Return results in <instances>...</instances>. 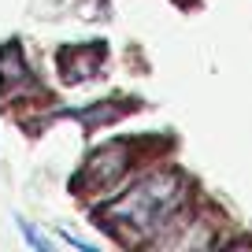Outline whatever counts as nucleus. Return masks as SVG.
Segmentation results:
<instances>
[{
  "label": "nucleus",
  "instance_id": "f257e3e1",
  "mask_svg": "<svg viewBox=\"0 0 252 252\" xmlns=\"http://www.w3.org/2000/svg\"><path fill=\"white\" fill-rule=\"evenodd\" d=\"M182 212H186V186H182L178 174L156 171L149 178H141L123 200L108 208L111 222H123V226L134 230V237L145 241H159L167 230L182 226Z\"/></svg>",
  "mask_w": 252,
  "mask_h": 252
},
{
  "label": "nucleus",
  "instance_id": "f03ea898",
  "mask_svg": "<svg viewBox=\"0 0 252 252\" xmlns=\"http://www.w3.org/2000/svg\"><path fill=\"white\" fill-rule=\"evenodd\" d=\"M126 156H130V149H126L123 141L104 145V149L93 152V159L86 163V171H82V186H89V189L115 186V178H123V171H126Z\"/></svg>",
  "mask_w": 252,
  "mask_h": 252
},
{
  "label": "nucleus",
  "instance_id": "7ed1b4c3",
  "mask_svg": "<svg viewBox=\"0 0 252 252\" xmlns=\"http://www.w3.org/2000/svg\"><path fill=\"white\" fill-rule=\"evenodd\" d=\"M23 82H30V67H26V60H23V48L4 45L0 48V86L15 89V86H23Z\"/></svg>",
  "mask_w": 252,
  "mask_h": 252
},
{
  "label": "nucleus",
  "instance_id": "20e7f679",
  "mask_svg": "<svg viewBox=\"0 0 252 252\" xmlns=\"http://www.w3.org/2000/svg\"><path fill=\"white\" fill-rule=\"evenodd\" d=\"M96 63H100V52H67L63 56V71H67V82H82V78H93Z\"/></svg>",
  "mask_w": 252,
  "mask_h": 252
},
{
  "label": "nucleus",
  "instance_id": "39448f33",
  "mask_svg": "<svg viewBox=\"0 0 252 252\" xmlns=\"http://www.w3.org/2000/svg\"><path fill=\"white\" fill-rule=\"evenodd\" d=\"M19 230H23L26 245H33V249H37V252H48V249H52V241H48L45 234H37V230H33L30 222H23V219H19Z\"/></svg>",
  "mask_w": 252,
  "mask_h": 252
}]
</instances>
